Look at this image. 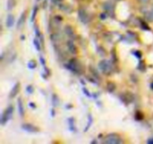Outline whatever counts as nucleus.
<instances>
[{
  "instance_id": "423d86ee",
  "label": "nucleus",
  "mask_w": 153,
  "mask_h": 144,
  "mask_svg": "<svg viewBox=\"0 0 153 144\" xmlns=\"http://www.w3.org/2000/svg\"><path fill=\"white\" fill-rule=\"evenodd\" d=\"M22 128L24 131L29 132V133H37V132H39V128L36 127V126H34L31 124H23L22 125Z\"/></svg>"
},
{
  "instance_id": "f8f14e48",
  "label": "nucleus",
  "mask_w": 153,
  "mask_h": 144,
  "mask_svg": "<svg viewBox=\"0 0 153 144\" xmlns=\"http://www.w3.org/2000/svg\"><path fill=\"white\" fill-rule=\"evenodd\" d=\"M25 19H26V13L23 12V13H22V15H21V17H20V19H19V21H18V22H17V29H20V28L23 25V23H24V22H25Z\"/></svg>"
},
{
  "instance_id": "aec40b11",
  "label": "nucleus",
  "mask_w": 153,
  "mask_h": 144,
  "mask_svg": "<svg viewBox=\"0 0 153 144\" xmlns=\"http://www.w3.org/2000/svg\"><path fill=\"white\" fill-rule=\"evenodd\" d=\"M140 23H141V27H142V29L143 30H150L151 29H150V27H149V25L144 22V21H140Z\"/></svg>"
},
{
  "instance_id": "20e7f679",
  "label": "nucleus",
  "mask_w": 153,
  "mask_h": 144,
  "mask_svg": "<svg viewBox=\"0 0 153 144\" xmlns=\"http://www.w3.org/2000/svg\"><path fill=\"white\" fill-rule=\"evenodd\" d=\"M13 113V108L12 106L8 107V108L4 110V112L2 114V117H1V124H2L3 125H4L12 117Z\"/></svg>"
},
{
  "instance_id": "a878e982",
  "label": "nucleus",
  "mask_w": 153,
  "mask_h": 144,
  "mask_svg": "<svg viewBox=\"0 0 153 144\" xmlns=\"http://www.w3.org/2000/svg\"><path fill=\"white\" fill-rule=\"evenodd\" d=\"M37 12H38V7L36 6V7H34V9H33V12H32V15H31V22H33L34 21V19H35V17H36V14H37Z\"/></svg>"
},
{
  "instance_id": "e433bc0d",
  "label": "nucleus",
  "mask_w": 153,
  "mask_h": 144,
  "mask_svg": "<svg viewBox=\"0 0 153 144\" xmlns=\"http://www.w3.org/2000/svg\"><path fill=\"white\" fill-rule=\"evenodd\" d=\"M151 87H152V90H153V82H152V85H151Z\"/></svg>"
},
{
  "instance_id": "f03ea898",
  "label": "nucleus",
  "mask_w": 153,
  "mask_h": 144,
  "mask_svg": "<svg viewBox=\"0 0 153 144\" xmlns=\"http://www.w3.org/2000/svg\"><path fill=\"white\" fill-rule=\"evenodd\" d=\"M99 67L100 70L104 73V74H109L112 72V65L110 64V62L108 60H101L99 63Z\"/></svg>"
},
{
  "instance_id": "6ab92c4d",
  "label": "nucleus",
  "mask_w": 153,
  "mask_h": 144,
  "mask_svg": "<svg viewBox=\"0 0 153 144\" xmlns=\"http://www.w3.org/2000/svg\"><path fill=\"white\" fill-rule=\"evenodd\" d=\"M6 5H7V10L11 11L15 5V1L14 0H7V4Z\"/></svg>"
},
{
  "instance_id": "9b49d317",
  "label": "nucleus",
  "mask_w": 153,
  "mask_h": 144,
  "mask_svg": "<svg viewBox=\"0 0 153 144\" xmlns=\"http://www.w3.org/2000/svg\"><path fill=\"white\" fill-rule=\"evenodd\" d=\"M67 47H68V48H69V51L72 53V54H76L77 53V49H76V47H75V45L74 44V42L73 41H71V40H69L68 42H67Z\"/></svg>"
},
{
  "instance_id": "bb28decb",
  "label": "nucleus",
  "mask_w": 153,
  "mask_h": 144,
  "mask_svg": "<svg viewBox=\"0 0 153 144\" xmlns=\"http://www.w3.org/2000/svg\"><path fill=\"white\" fill-rule=\"evenodd\" d=\"M69 124H70V130L74 131V119L73 118H69Z\"/></svg>"
},
{
  "instance_id": "f257e3e1",
  "label": "nucleus",
  "mask_w": 153,
  "mask_h": 144,
  "mask_svg": "<svg viewBox=\"0 0 153 144\" xmlns=\"http://www.w3.org/2000/svg\"><path fill=\"white\" fill-rule=\"evenodd\" d=\"M67 68L77 74H81L82 73V66L80 61L76 58H73L69 61V63L67 65Z\"/></svg>"
},
{
  "instance_id": "c85d7f7f",
  "label": "nucleus",
  "mask_w": 153,
  "mask_h": 144,
  "mask_svg": "<svg viewBox=\"0 0 153 144\" xmlns=\"http://www.w3.org/2000/svg\"><path fill=\"white\" fill-rule=\"evenodd\" d=\"M108 13L106 12V13H102L100 15V19H102V20H105V19L108 17Z\"/></svg>"
},
{
  "instance_id": "a211bd4d",
  "label": "nucleus",
  "mask_w": 153,
  "mask_h": 144,
  "mask_svg": "<svg viewBox=\"0 0 153 144\" xmlns=\"http://www.w3.org/2000/svg\"><path fill=\"white\" fill-rule=\"evenodd\" d=\"M52 104H53V107H54V108L57 107V106H58V104H59L58 97H57L56 94H53V96H52Z\"/></svg>"
},
{
  "instance_id": "0eeeda50",
  "label": "nucleus",
  "mask_w": 153,
  "mask_h": 144,
  "mask_svg": "<svg viewBox=\"0 0 153 144\" xmlns=\"http://www.w3.org/2000/svg\"><path fill=\"white\" fill-rule=\"evenodd\" d=\"M121 100L125 103V104H129L131 103L133 100H134V95L127 92V93H125L121 96Z\"/></svg>"
},
{
  "instance_id": "5701e85b",
  "label": "nucleus",
  "mask_w": 153,
  "mask_h": 144,
  "mask_svg": "<svg viewBox=\"0 0 153 144\" xmlns=\"http://www.w3.org/2000/svg\"><path fill=\"white\" fill-rule=\"evenodd\" d=\"M33 44H34V46H35L36 49H37L38 51H39V50H40V44H39V40H38V39H34V40H33Z\"/></svg>"
},
{
  "instance_id": "4468645a",
  "label": "nucleus",
  "mask_w": 153,
  "mask_h": 144,
  "mask_svg": "<svg viewBox=\"0 0 153 144\" xmlns=\"http://www.w3.org/2000/svg\"><path fill=\"white\" fill-rule=\"evenodd\" d=\"M145 16H146V19L149 22H153V7L152 8V10H150L148 12H145Z\"/></svg>"
},
{
  "instance_id": "c756f323",
  "label": "nucleus",
  "mask_w": 153,
  "mask_h": 144,
  "mask_svg": "<svg viewBox=\"0 0 153 144\" xmlns=\"http://www.w3.org/2000/svg\"><path fill=\"white\" fill-rule=\"evenodd\" d=\"M35 33L37 34V36H38V37H40V36H41V34H40L39 30V28H38V27H35Z\"/></svg>"
},
{
  "instance_id": "c9c22d12",
  "label": "nucleus",
  "mask_w": 153,
  "mask_h": 144,
  "mask_svg": "<svg viewBox=\"0 0 153 144\" xmlns=\"http://www.w3.org/2000/svg\"><path fill=\"white\" fill-rule=\"evenodd\" d=\"M51 115H52V117H55V110L54 109H51Z\"/></svg>"
},
{
  "instance_id": "b1692460",
  "label": "nucleus",
  "mask_w": 153,
  "mask_h": 144,
  "mask_svg": "<svg viewBox=\"0 0 153 144\" xmlns=\"http://www.w3.org/2000/svg\"><path fill=\"white\" fill-rule=\"evenodd\" d=\"M138 69H139V70H141L142 72H144V71H145V69H146V68H145V64H144V62H142V61H141V62L139 63Z\"/></svg>"
},
{
  "instance_id": "1a4fd4ad",
  "label": "nucleus",
  "mask_w": 153,
  "mask_h": 144,
  "mask_svg": "<svg viewBox=\"0 0 153 144\" xmlns=\"http://www.w3.org/2000/svg\"><path fill=\"white\" fill-rule=\"evenodd\" d=\"M17 104H18V109H19V114L21 117H24V113H25V110H24V107H23V103H22V100L21 98L18 99L17 100Z\"/></svg>"
},
{
  "instance_id": "72a5a7b5",
  "label": "nucleus",
  "mask_w": 153,
  "mask_h": 144,
  "mask_svg": "<svg viewBox=\"0 0 153 144\" xmlns=\"http://www.w3.org/2000/svg\"><path fill=\"white\" fill-rule=\"evenodd\" d=\"M139 2H141L142 4H146L149 2V0H139Z\"/></svg>"
},
{
  "instance_id": "dca6fc26",
  "label": "nucleus",
  "mask_w": 153,
  "mask_h": 144,
  "mask_svg": "<svg viewBox=\"0 0 153 144\" xmlns=\"http://www.w3.org/2000/svg\"><path fill=\"white\" fill-rule=\"evenodd\" d=\"M65 30V33H66L69 37H74V30L72 29V27H71V26H66Z\"/></svg>"
},
{
  "instance_id": "6e6552de",
  "label": "nucleus",
  "mask_w": 153,
  "mask_h": 144,
  "mask_svg": "<svg viewBox=\"0 0 153 144\" xmlns=\"http://www.w3.org/2000/svg\"><path fill=\"white\" fill-rule=\"evenodd\" d=\"M19 91H20V83H19V82H17V83H15V84H14V86L13 87L12 91H10L9 98H10V99H13V98L18 94Z\"/></svg>"
},
{
  "instance_id": "39448f33",
  "label": "nucleus",
  "mask_w": 153,
  "mask_h": 144,
  "mask_svg": "<svg viewBox=\"0 0 153 144\" xmlns=\"http://www.w3.org/2000/svg\"><path fill=\"white\" fill-rule=\"evenodd\" d=\"M78 16H79V19L81 20V22L84 24L86 23H89L90 21H91V16L90 14L86 12V10H84L83 8H80L79 11H78Z\"/></svg>"
},
{
  "instance_id": "f704fd0d",
  "label": "nucleus",
  "mask_w": 153,
  "mask_h": 144,
  "mask_svg": "<svg viewBox=\"0 0 153 144\" xmlns=\"http://www.w3.org/2000/svg\"><path fill=\"white\" fill-rule=\"evenodd\" d=\"M147 143L153 144V138H151V139H149V140H148V143Z\"/></svg>"
},
{
  "instance_id": "cd10ccee",
  "label": "nucleus",
  "mask_w": 153,
  "mask_h": 144,
  "mask_svg": "<svg viewBox=\"0 0 153 144\" xmlns=\"http://www.w3.org/2000/svg\"><path fill=\"white\" fill-rule=\"evenodd\" d=\"M26 90H27V91H28V93H30V94H31V93L33 92V87H32V85H29V86H27V88H26Z\"/></svg>"
},
{
  "instance_id": "7ed1b4c3",
  "label": "nucleus",
  "mask_w": 153,
  "mask_h": 144,
  "mask_svg": "<svg viewBox=\"0 0 153 144\" xmlns=\"http://www.w3.org/2000/svg\"><path fill=\"white\" fill-rule=\"evenodd\" d=\"M104 143L108 144H120L123 143V141L121 139V137L117 134H111L109 135H108L104 141Z\"/></svg>"
},
{
  "instance_id": "473e14b6",
  "label": "nucleus",
  "mask_w": 153,
  "mask_h": 144,
  "mask_svg": "<svg viewBox=\"0 0 153 144\" xmlns=\"http://www.w3.org/2000/svg\"><path fill=\"white\" fill-rule=\"evenodd\" d=\"M29 105H30V107H31L32 108H36V105H35L34 103H32V102H30V103Z\"/></svg>"
},
{
  "instance_id": "f3484780",
  "label": "nucleus",
  "mask_w": 153,
  "mask_h": 144,
  "mask_svg": "<svg viewBox=\"0 0 153 144\" xmlns=\"http://www.w3.org/2000/svg\"><path fill=\"white\" fill-rule=\"evenodd\" d=\"M92 121H93V118H92L91 115V114H89V115H88V125H87V126L85 127V129H84V132H87V131L90 129V127L91 126Z\"/></svg>"
},
{
  "instance_id": "393cba45",
  "label": "nucleus",
  "mask_w": 153,
  "mask_h": 144,
  "mask_svg": "<svg viewBox=\"0 0 153 144\" xmlns=\"http://www.w3.org/2000/svg\"><path fill=\"white\" fill-rule=\"evenodd\" d=\"M133 54L138 58V59H141L142 58V56H143V54H142V52L141 51H139V50H136V51H133Z\"/></svg>"
},
{
  "instance_id": "4c0bfd02",
  "label": "nucleus",
  "mask_w": 153,
  "mask_h": 144,
  "mask_svg": "<svg viewBox=\"0 0 153 144\" xmlns=\"http://www.w3.org/2000/svg\"><path fill=\"white\" fill-rule=\"evenodd\" d=\"M118 1H119V0H118Z\"/></svg>"
},
{
  "instance_id": "2eb2a0df",
  "label": "nucleus",
  "mask_w": 153,
  "mask_h": 144,
  "mask_svg": "<svg viewBox=\"0 0 153 144\" xmlns=\"http://www.w3.org/2000/svg\"><path fill=\"white\" fill-rule=\"evenodd\" d=\"M107 89H108V91L109 92H113L116 90V84L114 82H109L107 84Z\"/></svg>"
},
{
  "instance_id": "ddd939ff",
  "label": "nucleus",
  "mask_w": 153,
  "mask_h": 144,
  "mask_svg": "<svg viewBox=\"0 0 153 144\" xmlns=\"http://www.w3.org/2000/svg\"><path fill=\"white\" fill-rule=\"evenodd\" d=\"M104 9L107 11L108 13H111L113 12V5L109 3V2H107L105 4H104Z\"/></svg>"
},
{
  "instance_id": "2f4dec72",
  "label": "nucleus",
  "mask_w": 153,
  "mask_h": 144,
  "mask_svg": "<svg viewBox=\"0 0 153 144\" xmlns=\"http://www.w3.org/2000/svg\"><path fill=\"white\" fill-rule=\"evenodd\" d=\"M82 90H83V91H84V94H85V95H87L88 97H91V94L89 93V91H88V90H87V89L83 88Z\"/></svg>"
},
{
  "instance_id": "4be33fe9",
  "label": "nucleus",
  "mask_w": 153,
  "mask_h": 144,
  "mask_svg": "<svg viewBox=\"0 0 153 144\" xmlns=\"http://www.w3.org/2000/svg\"><path fill=\"white\" fill-rule=\"evenodd\" d=\"M135 119L138 120V121L143 120V114L141 113V112H137V113L135 114Z\"/></svg>"
},
{
  "instance_id": "9d476101",
  "label": "nucleus",
  "mask_w": 153,
  "mask_h": 144,
  "mask_svg": "<svg viewBox=\"0 0 153 144\" xmlns=\"http://www.w3.org/2000/svg\"><path fill=\"white\" fill-rule=\"evenodd\" d=\"M14 23V16L11 13H9L6 17V26L7 28H12Z\"/></svg>"
},
{
  "instance_id": "7c9ffc66",
  "label": "nucleus",
  "mask_w": 153,
  "mask_h": 144,
  "mask_svg": "<svg viewBox=\"0 0 153 144\" xmlns=\"http://www.w3.org/2000/svg\"><path fill=\"white\" fill-rule=\"evenodd\" d=\"M39 60H40V63H41V65L45 66V65H46V60L43 58V56H40V57H39Z\"/></svg>"
},
{
  "instance_id": "412c9836",
  "label": "nucleus",
  "mask_w": 153,
  "mask_h": 144,
  "mask_svg": "<svg viewBox=\"0 0 153 144\" xmlns=\"http://www.w3.org/2000/svg\"><path fill=\"white\" fill-rule=\"evenodd\" d=\"M36 66H37V64H36V62H35L34 60L29 61V63H28V67H29L30 69H35Z\"/></svg>"
}]
</instances>
